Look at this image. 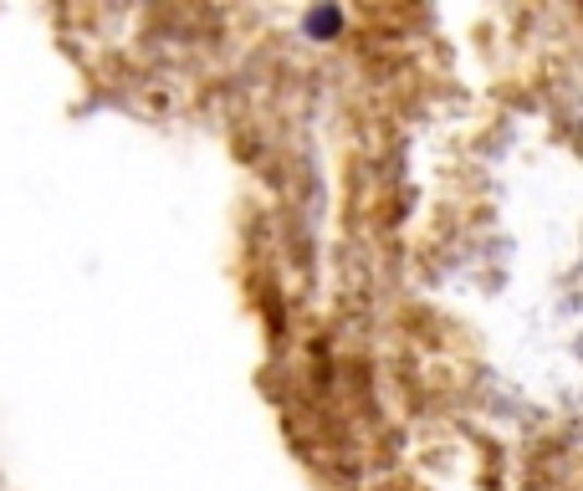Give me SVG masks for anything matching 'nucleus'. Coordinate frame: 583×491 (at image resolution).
<instances>
[{
    "mask_svg": "<svg viewBox=\"0 0 583 491\" xmlns=\"http://www.w3.org/2000/svg\"><path fill=\"white\" fill-rule=\"evenodd\" d=\"M338 26H343V16H338L333 5H317V11H307V36H333Z\"/></svg>",
    "mask_w": 583,
    "mask_h": 491,
    "instance_id": "nucleus-1",
    "label": "nucleus"
}]
</instances>
